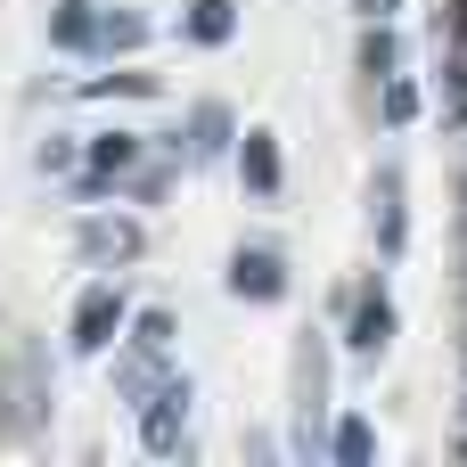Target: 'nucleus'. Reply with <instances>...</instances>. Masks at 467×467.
<instances>
[{"label": "nucleus", "mask_w": 467, "mask_h": 467, "mask_svg": "<svg viewBox=\"0 0 467 467\" xmlns=\"http://www.w3.org/2000/svg\"><path fill=\"white\" fill-rule=\"evenodd\" d=\"M189 402H197L189 378H164V386L140 402V443H148V451H181V435H189Z\"/></svg>", "instance_id": "f257e3e1"}, {"label": "nucleus", "mask_w": 467, "mask_h": 467, "mask_svg": "<svg viewBox=\"0 0 467 467\" xmlns=\"http://www.w3.org/2000/svg\"><path fill=\"white\" fill-rule=\"evenodd\" d=\"M230 296H246V304H279V296H287V263H279L271 246H238V254H230Z\"/></svg>", "instance_id": "f03ea898"}, {"label": "nucleus", "mask_w": 467, "mask_h": 467, "mask_svg": "<svg viewBox=\"0 0 467 467\" xmlns=\"http://www.w3.org/2000/svg\"><path fill=\"white\" fill-rule=\"evenodd\" d=\"M115 328H123V296H115V287H90V296L74 304V353H107Z\"/></svg>", "instance_id": "7ed1b4c3"}, {"label": "nucleus", "mask_w": 467, "mask_h": 467, "mask_svg": "<svg viewBox=\"0 0 467 467\" xmlns=\"http://www.w3.org/2000/svg\"><path fill=\"white\" fill-rule=\"evenodd\" d=\"M296 394H304V435H296V451H320V410H328V353H320V337H312L304 361H296Z\"/></svg>", "instance_id": "20e7f679"}, {"label": "nucleus", "mask_w": 467, "mask_h": 467, "mask_svg": "<svg viewBox=\"0 0 467 467\" xmlns=\"http://www.w3.org/2000/svg\"><path fill=\"white\" fill-rule=\"evenodd\" d=\"M238 172L254 197H279V131H246L238 140Z\"/></svg>", "instance_id": "39448f33"}, {"label": "nucleus", "mask_w": 467, "mask_h": 467, "mask_svg": "<svg viewBox=\"0 0 467 467\" xmlns=\"http://www.w3.org/2000/svg\"><path fill=\"white\" fill-rule=\"evenodd\" d=\"M74 246H82L90 263H131V254H140V222H82Z\"/></svg>", "instance_id": "423d86ee"}, {"label": "nucleus", "mask_w": 467, "mask_h": 467, "mask_svg": "<svg viewBox=\"0 0 467 467\" xmlns=\"http://www.w3.org/2000/svg\"><path fill=\"white\" fill-rule=\"evenodd\" d=\"M49 41L57 49H99V0H57L49 8Z\"/></svg>", "instance_id": "0eeeda50"}, {"label": "nucleus", "mask_w": 467, "mask_h": 467, "mask_svg": "<svg viewBox=\"0 0 467 467\" xmlns=\"http://www.w3.org/2000/svg\"><path fill=\"white\" fill-rule=\"evenodd\" d=\"M222 148H230V107H222V99L189 107V164H205V156H222Z\"/></svg>", "instance_id": "6e6552de"}, {"label": "nucleus", "mask_w": 467, "mask_h": 467, "mask_svg": "<svg viewBox=\"0 0 467 467\" xmlns=\"http://www.w3.org/2000/svg\"><path fill=\"white\" fill-rule=\"evenodd\" d=\"M353 353H386L394 345V304L386 296H361V312H353V337H345Z\"/></svg>", "instance_id": "1a4fd4ad"}, {"label": "nucleus", "mask_w": 467, "mask_h": 467, "mask_svg": "<svg viewBox=\"0 0 467 467\" xmlns=\"http://www.w3.org/2000/svg\"><path fill=\"white\" fill-rule=\"evenodd\" d=\"M238 33V0H189V41L197 49H222Z\"/></svg>", "instance_id": "9d476101"}, {"label": "nucleus", "mask_w": 467, "mask_h": 467, "mask_svg": "<svg viewBox=\"0 0 467 467\" xmlns=\"http://www.w3.org/2000/svg\"><path fill=\"white\" fill-rule=\"evenodd\" d=\"M378 246L402 254V172H394V164L378 172Z\"/></svg>", "instance_id": "9b49d317"}, {"label": "nucleus", "mask_w": 467, "mask_h": 467, "mask_svg": "<svg viewBox=\"0 0 467 467\" xmlns=\"http://www.w3.org/2000/svg\"><path fill=\"white\" fill-rule=\"evenodd\" d=\"M156 361H164V353H140V345H131V353L115 361V394H123L131 410H140V402L156 394Z\"/></svg>", "instance_id": "f8f14e48"}, {"label": "nucleus", "mask_w": 467, "mask_h": 467, "mask_svg": "<svg viewBox=\"0 0 467 467\" xmlns=\"http://www.w3.org/2000/svg\"><path fill=\"white\" fill-rule=\"evenodd\" d=\"M131 164H140V140H131V131L90 140V181H115V172H131Z\"/></svg>", "instance_id": "ddd939ff"}, {"label": "nucleus", "mask_w": 467, "mask_h": 467, "mask_svg": "<svg viewBox=\"0 0 467 467\" xmlns=\"http://www.w3.org/2000/svg\"><path fill=\"white\" fill-rule=\"evenodd\" d=\"M394 66H402V41H394V33L369 16V33H361V74H378V82H386Z\"/></svg>", "instance_id": "4468645a"}, {"label": "nucleus", "mask_w": 467, "mask_h": 467, "mask_svg": "<svg viewBox=\"0 0 467 467\" xmlns=\"http://www.w3.org/2000/svg\"><path fill=\"white\" fill-rule=\"evenodd\" d=\"M328 451H337V460H345V467H369V451H378V435H369L361 419H345V427L328 435Z\"/></svg>", "instance_id": "2eb2a0df"}, {"label": "nucleus", "mask_w": 467, "mask_h": 467, "mask_svg": "<svg viewBox=\"0 0 467 467\" xmlns=\"http://www.w3.org/2000/svg\"><path fill=\"white\" fill-rule=\"evenodd\" d=\"M140 41H148V25H140V16H115V8L99 16V49H140Z\"/></svg>", "instance_id": "dca6fc26"}, {"label": "nucleus", "mask_w": 467, "mask_h": 467, "mask_svg": "<svg viewBox=\"0 0 467 467\" xmlns=\"http://www.w3.org/2000/svg\"><path fill=\"white\" fill-rule=\"evenodd\" d=\"M131 345H140V353H164V345H172V312H140V320H131Z\"/></svg>", "instance_id": "f3484780"}, {"label": "nucleus", "mask_w": 467, "mask_h": 467, "mask_svg": "<svg viewBox=\"0 0 467 467\" xmlns=\"http://www.w3.org/2000/svg\"><path fill=\"white\" fill-rule=\"evenodd\" d=\"M410 115H419V90H410V82H394V74H386V123H410Z\"/></svg>", "instance_id": "a211bd4d"}, {"label": "nucleus", "mask_w": 467, "mask_h": 467, "mask_svg": "<svg viewBox=\"0 0 467 467\" xmlns=\"http://www.w3.org/2000/svg\"><path fill=\"white\" fill-rule=\"evenodd\" d=\"M33 164H41V172H74V140H57V131H49V140H41V156H33Z\"/></svg>", "instance_id": "6ab92c4d"}, {"label": "nucleus", "mask_w": 467, "mask_h": 467, "mask_svg": "<svg viewBox=\"0 0 467 467\" xmlns=\"http://www.w3.org/2000/svg\"><path fill=\"white\" fill-rule=\"evenodd\" d=\"M361 8H369V16H386V8H402V0H361Z\"/></svg>", "instance_id": "aec40b11"}]
</instances>
